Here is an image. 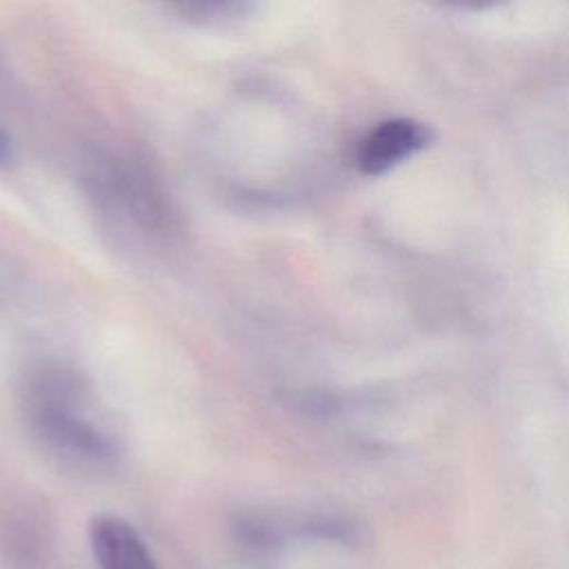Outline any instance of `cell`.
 I'll return each mask as SVG.
<instances>
[{
  "mask_svg": "<svg viewBox=\"0 0 569 569\" xmlns=\"http://www.w3.org/2000/svg\"><path fill=\"white\" fill-rule=\"evenodd\" d=\"M27 416L36 433L73 462H109L116 456V442L89 413L80 387L64 371H40L31 378L27 391Z\"/></svg>",
  "mask_w": 569,
  "mask_h": 569,
  "instance_id": "1",
  "label": "cell"
},
{
  "mask_svg": "<svg viewBox=\"0 0 569 569\" xmlns=\"http://www.w3.org/2000/svg\"><path fill=\"white\" fill-rule=\"evenodd\" d=\"M431 142V129L413 118H389L371 127L356 147V164L362 173L380 176Z\"/></svg>",
  "mask_w": 569,
  "mask_h": 569,
  "instance_id": "2",
  "label": "cell"
},
{
  "mask_svg": "<svg viewBox=\"0 0 569 569\" xmlns=\"http://www.w3.org/2000/svg\"><path fill=\"white\" fill-rule=\"evenodd\" d=\"M89 545L98 569H158L133 525L116 513H98L91 518Z\"/></svg>",
  "mask_w": 569,
  "mask_h": 569,
  "instance_id": "3",
  "label": "cell"
},
{
  "mask_svg": "<svg viewBox=\"0 0 569 569\" xmlns=\"http://www.w3.org/2000/svg\"><path fill=\"white\" fill-rule=\"evenodd\" d=\"M184 16L191 20H227V18H238L242 16L249 7L242 2H193V4H180L178 7Z\"/></svg>",
  "mask_w": 569,
  "mask_h": 569,
  "instance_id": "4",
  "label": "cell"
},
{
  "mask_svg": "<svg viewBox=\"0 0 569 569\" xmlns=\"http://www.w3.org/2000/svg\"><path fill=\"white\" fill-rule=\"evenodd\" d=\"M11 158V140L4 133V129L0 127V162H7Z\"/></svg>",
  "mask_w": 569,
  "mask_h": 569,
  "instance_id": "5",
  "label": "cell"
}]
</instances>
